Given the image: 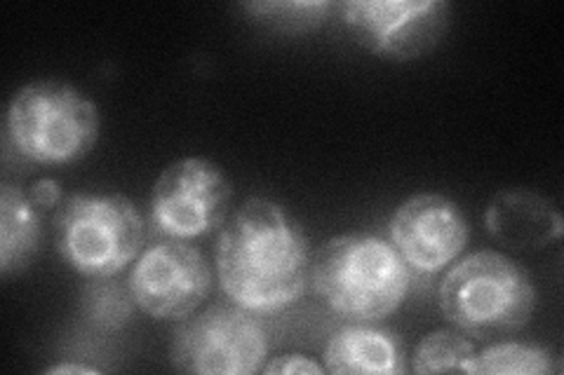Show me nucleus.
<instances>
[{
	"label": "nucleus",
	"instance_id": "10",
	"mask_svg": "<svg viewBox=\"0 0 564 375\" xmlns=\"http://www.w3.org/2000/svg\"><path fill=\"white\" fill-rule=\"evenodd\" d=\"M391 240L412 271L433 275L464 252L468 225L462 209L445 195L419 192L393 213Z\"/></svg>",
	"mask_w": 564,
	"mask_h": 375
},
{
	"label": "nucleus",
	"instance_id": "11",
	"mask_svg": "<svg viewBox=\"0 0 564 375\" xmlns=\"http://www.w3.org/2000/svg\"><path fill=\"white\" fill-rule=\"evenodd\" d=\"M489 235L510 249H539L562 238L560 211L532 190H503L485 213Z\"/></svg>",
	"mask_w": 564,
	"mask_h": 375
},
{
	"label": "nucleus",
	"instance_id": "8",
	"mask_svg": "<svg viewBox=\"0 0 564 375\" xmlns=\"http://www.w3.org/2000/svg\"><path fill=\"white\" fill-rule=\"evenodd\" d=\"M341 14L360 45L398 62L426 55L449 24V5L443 0H350Z\"/></svg>",
	"mask_w": 564,
	"mask_h": 375
},
{
	"label": "nucleus",
	"instance_id": "14",
	"mask_svg": "<svg viewBox=\"0 0 564 375\" xmlns=\"http://www.w3.org/2000/svg\"><path fill=\"white\" fill-rule=\"evenodd\" d=\"M466 373L478 375H543L555 373L553 356L534 345L499 343L475 354Z\"/></svg>",
	"mask_w": 564,
	"mask_h": 375
},
{
	"label": "nucleus",
	"instance_id": "2",
	"mask_svg": "<svg viewBox=\"0 0 564 375\" xmlns=\"http://www.w3.org/2000/svg\"><path fill=\"white\" fill-rule=\"evenodd\" d=\"M311 282L339 317L367 324L402 306L412 273L391 242L375 235H339L311 263Z\"/></svg>",
	"mask_w": 564,
	"mask_h": 375
},
{
	"label": "nucleus",
	"instance_id": "5",
	"mask_svg": "<svg viewBox=\"0 0 564 375\" xmlns=\"http://www.w3.org/2000/svg\"><path fill=\"white\" fill-rule=\"evenodd\" d=\"M59 252L85 277L126 271L144 242V221L122 195H70L57 219Z\"/></svg>",
	"mask_w": 564,
	"mask_h": 375
},
{
	"label": "nucleus",
	"instance_id": "20",
	"mask_svg": "<svg viewBox=\"0 0 564 375\" xmlns=\"http://www.w3.org/2000/svg\"><path fill=\"white\" fill-rule=\"evenodd\" d=\"M95 366H83V364H55L45 368L47 375H64V373H97Z\"/></svg>",
	"mask_w": 564,
	"mask_h": 375
},
{
	"label": "nucleus",
	"instance_id": "15",
	"mask_svg": "<svg viewBox=\"0 0 564 375\" xmlns=\"http://www.w3.org/2000/svg\"><path fill=\"white\" fill-rule=\"evenodd\" d=\"M93 282L83 294V317L87 324L101 331H118L128 324L134 312L132 291L122 289L116 282Z\"/></svg>",
	"mask_w": 564,
	"mask_h": 375
},
{
	"label": "nucleus",
	"instance_id": "12",
	"mask_svg": "<svg viewBox=\"0 0 564 375\" xmlns=\"http://www.w3.org/2000/svg\"><path fill=\"white\" fill-rule=\"evenodd\" d=\"M325 368L339 375H400L408 364L395 333L358 324L334 333L325 350Z\"/></svg>",
	"mask_w": 564,
	"mask_h": 375
},
{
	"label": "nucleus",
	"instance_id": "16",
	"mask_svg": "<svg viewBox=\"0 0 564 375\" xmlns=\"http://www.w3.org/2000/svg\"><path fill=\"white\" fill-rule=\"evenodd\" d=\"M473 356L475 348L466 335L454 331H435L419 343L414 354V371L421 375L445 371L466 373V366Z\"/></svg>",
	"mask_w": 564,
	"mask_h": 375
},
{
	"label": "nucleus",
	"instance_id": "3",
	"mask_svg": "<svg viewBox=\"0 0 564 375\" xmlns=\"http://www.w3.org/2000/svg\"><path fill=\"white\" fill-rule=\"evenodd\" d=\"M440 308L468 335H503L532 319L536 289L516 261L499 252H475L445 277Z\"/></svg>",
	"mask_w": 564,
	"mask_h": 375
},
{
	"label": "nucleus",
	"instance_id": "4",
	"mask_svg": "<svg viewBox=\"0 0 564 375\" xmlns=\"http://www.w3.org/2000/svg\"><path fill=\"white\" fill-rule=\"evenodd\" d=\"M8 132L14 148L31 163H76L97 144L99 111L95 101L66 82H29L10 103Z\"/></svg>",
	"mask_w": 564,
	"mask_h": 375
},
{
	"label": "nucleus",
	"instance_id": "17",
	"mask_svg": "<svg viewBox=\"0 0 564 375\" xmlns=\"http://www.w3.org/2000/svg\"><path fill=\"white\" fill-rule=\"evenodd\" d=\"M250 12L280 24L285 31H296L315 26L325 20V14L334 8L332 3H252L245 5Z\"/></svg>",
	"mask_w": 564,
	"mask_h": 375
},
{
	"label": "nucleus",
	"instance_id": "13",
	"mask_svg": "<svg viewBox=\"0 0 564 375\" xmlns=\"http://www.w3.org/2000/svg\"><path fill=\"white\" fill-rule=\"evenodd\" d=\"M41 217L29 195L6 184L0 190V273H22L39 252Z\"/></svg>",
	"mask_w": 564,
	"mask_h": 375
},
{
	"label": "nucleus",
	"instance_id": "6",
	"mask_svg": "<svg viewBox=\"0 0 564 375\" xmlns=\"http://www.w3.org/2000/svg\"><path fill=\"white\" fill-rule=\"evenodd\" d=\"M269 341L254 312L212 306L176 329L172 364L184 373L250 375L267 360Z\"/></svg>",
	"mask_w": 564,
	"mask_h": 375
},
{
	"label": "nucleus",
	"instance_id": "1",
	"mask_svg": "<svg viewBox=\"0 0 564 375\" xmlns=\"http://www.w3.org/2000/svg\"><path fill=\"white\" fill-rule=\"evenodd\" d=\"M217 273L236 306L254 315L288 308L311 282L306 232L285 207L250 198L217 240Z\"/></svg>",
	"mask_w": 564,
	"mask_h": 375
},
{
	"label": "nucleus",
	"instance_id": "7",
	"mask_svg": "<svg viewBox=\"0 0 564 375\" xmlns=\"http://www.w3.org/2000/svg\"><path fill=\"white\" fill-rule=\"evenodd\" d=\"M234 200V184L207 157H182L158 176L151 200L153 230L170 240L200 238L217 228Z\"/></svg>",
	"mask_w": 564,
	"mask_h": 375
},
{
	"label": "nucleus",
	"instance_id": "9",
	"mask_svg": "<svg viewBox=\"0 0 564 375\" xmlns=\"http://www.w3.org/2000/svg\"><path fill=\"white\" fill-rule=\"evenodd\" d=\"M212 287L209 267L198 246L167 240L149 246L130 275L137 306L155 319H186Z\"/></svg>",
	"mask_w": 564,
	"mask_h": 375
},
{
	"label": "nucleus",
	"instance_id": "19",
	"mask_svg": "<svg viewBox=\"0 0 564 375\" xmlns=\"http://www.w3.org/2000/svg\"><path fill=\"white\" fill-rule=\"evenodd\" d=\"M29 200L39 209H55L62 200V186L57 181H52V178H41V181H35L31 186Z\"/></svg>",
	"mask_w": 564,
	"mask_h": 375
},
{
	"label": "nucleus",
	"instance_id": "18",
	"mask_svg": "<svg viewBox=\"0 0 564 375\" xmlns=\"http://www.w3.org/2000/svg\"><path fill=\"white\" fill-rule=\"evenodd\" d=\"M325 368L308 360V356H302V354H285V356H275V360L263 366V373L269 375H321Z\"/></svg>",
	"mask_w": 564,
	"mask_h": 375
}]
</instances>
